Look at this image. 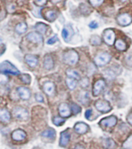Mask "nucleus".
Here are the masks:
<instances>
[{"instance_id":"nucleus-24","label":"nucleus","mask_w":132,"mask_h":149,"mask_svg":"<svg viewBox=\"0 0 132 149\" xmlns=\"http://www.w3.org/2000/svg\"><path fill=\"white\" fill-rule=\"evenodd\" d=\"M27 24L22 22L18 24L16 27V31L17 32L18 34H23L27 31Z\"/></svg>"},{"instance_id":"nucleus-46","label":"nucleus","mask_w":132,"mask_h":149,"mask_svg":"<svg viewBox=\"0 0 132 149\" xmlns=\"http://www.w3.org/2000/svg\"><path fill=\"white\" fill-rule=\"evenodd\" d=\"M51 2H52V3L56 4V3H58L59 2H61V0H51Z\"/></svg>"},{"instance_id":"nucleus-26","label":"nucleus","mask_w":132,"mask_h":149,"mask_svg":"<svg viewBox=\"0 0 132 149\" xmlns=\"http://www.w3.org/2000/svg\"><path fill=\"white\" fill-rule=\"evenodd\" d=\"M66 73L69 77H72V78L76 79V80H79L80 79V75L79 73L77 72V71L74 70H71V69H69L68 70L66 71Z\"/></svg>"},{"instance_id":"nucleus-47","label":"nucleus","mask_w":132,"mask_h":149,"mask_svg":"<svg viewBox=\"0 0 132 149\" xmlns=\"http://www.w3.org/2000/svg\"><path fill=\"white\" fill-rule=\"evenodd\" d=\"M120 2H122V3H124V2H126L127 0H120Z\"/></svg>"},{"instance_id":"nucleus-16","label":"nucleus","mask_w":132,"mask_h":149,"mask_svg":"<svg viewBox=\"0 0 132 149\" xmlns=\"http://www.w3.org/2000/svg\"><path fill=\"white\" fill-rule=\"evenodd\" d=\"M74 129L76 130V132L79 134H86L87 131H88V125L86 124L85 123H77L76 125H75V127Z\"/></svg>"},{"instance_id":"nucleus-25","label":"nucleus","mask_w":132,"mask_h":149,"mask_svg":"<svg viewBox=\"0 0 132 149\" xmlns=\"http://www.w3.org/2000/svg\"><path fill=\"white\" fill-rule=\"evenodd\" d=\"M115 47L119 51H125L127 49V45L123 40L118 39L115 43Z\"/></svg>"},{"instance_id":"nucleus-34","label":"nucleus","mask_w":132,"mask_h":149,"mask_svg":"<svg viewBox=\"0 0 132 149\" xmlns=\"http://www.w3.org/2000/svg\"><path fill=\"white\" fill-rule=\"evenodd\" d=\"M71 106H72V113H73L74 114H78V113H79L81 111H82V109H81L78 105H76V104L72 103Z\"/></svg>"},{"instance_id":"nucleus-6","label":"nucleus","mask_w":132,"mask_h":149,"mask_svg":"<svg viewBox=\"0 0 132 149\" xmlns=\"http://www.w3.org/2000/svg\"><path fill=\"white\" fill-rule=\"evenodd\" d=\"M103 40L109 45H113L114 44L115 33L112 29L106 30L103 34Z\"/></svg>"},{"instance_id":"nucleus-11","label":"nucleus","mask_w":132,"mask_h":149,"mask_svg":"<svg viewBox=\"0 0 132 149\" xmlns=\"http://www.w3.org/2000/svg\"><path fill=\"white\" fill-rule=\"evenodd\" d=\"M59 114L61 117H69L71 115V110L69 105L66 103H61L58 108Z\"/></svg>"},{"instance_id":"nucleus-3","label":"nucleus","mask_w":132,"mask_h":149,"mask_svg":"<svg viewBox=\"0 0 132 149\" xmlns=\"http://www.w3.org/2000/svg\"><path fill=\"white\" fill-rule=\"evenodd\" d=\"M111 59V56L107 52H101L95 57V63L99 66H103L109 63Z\"/></svg>"},{"instance_id":"nucleus-1","label":"nucleus","mask_w":132,"mask_h":149,"mask_svg":"<svg viewBox=\"0 0 132 149\" xmlns=\"http://www.w3.org/2000/svg\"><path fill=\"white\" fill-rule=\"evenodd\" d=\"M63 61L68 65H75L78 61V55L74 50H69L63 54Z\"/></svg>"},{"instance_id":"nucleus-13","label":"nucleus","mask_w":132,"mask_h":149,"mask_svg":"<svg viewBox=\"0 0 132 149\" xmlns=\"http://www.w3.org/2000/svg\"><path fill=\"white\" fill-rule=\"evenodd\" d=\"M73 29L72 28L71 26H65V27L62 29V31H61L62 38H63L64 40H65V42H68L69 40H70V38H71L72 36L73 35Z\"/></svg>"},{"instance_id":"nucleus-5","label":"nucleus","mask_w":132,"mask_h":149,"mask_svg":"<svg viewBox=\"0 0 132 149\" xmlns=\"http://www.w3.org/2000/svg\"><path fill=\"white\" fill-rule=\"evenodd\" d=\"M95 107L98 111L102 112V113H108L111 110V106H110V103L107 101L98 100L95 103Z\"/></svg>"},{"instance_id":"nucleus-30","label":"nucleus","mask_w":132,"mask_h":149,"mask_svg":"<svg viewBox=\"0 0 132 149\" xmlns=\"http://www.w3.org/2000/svg\"><path fill=\"white\" fill-rule=\"evenodd\" d=\"M20 80L26 84H30V82H31V77L30 76L29 74L27 73H23L20 76Z\"/></svg>"},{"instance_id":"nucleus-39","label":"nucleus","mask_w":132,"mask_h":149,"mask_svg":"<svg viewBox=\"0 0 132 149\" xmlns=\"http://www.w3.org/2000/svg\"><path fill=\"white\" fill-rule=\"evenodd\" d=\"M57 41H58V37H57V35H54V37H52V38H51L50 39L47 40V43L48 45H53L54 43H55Z\"/></svg>"},{"instance_id":"nucleus-37","label":"nucleus","mask_w":132,"mask_h":149,"mask_svg":"<svg viewBox=\"0 0 132 149\" xmlns=\"http://www.w3.org/2000/svg\"><path fill=\"white\" fill-rule=\"evenodd\" d=\"M89 3L93 6H100L103 3V0H89Z\"/></svg>"},{"instance_id":"nucleus-7","label":"nucleus","mask_w":132,"mask_h":149,"mask_svg":"<svg viewBox=\"0 0 132 149\" xmlns=\"http://www.w3.org/2000/svg\"><path fill=\"white\" fill-rule=\"evenodd\" d=\"M106 87V82L104 80L100 79V80H98L94 84L93 90V94L94 96H98L100 94Z\"/></svg>"},{"instance_id":"nucleus-43","label":"nucleus","mask_w":132,"mask_h":149,"mask_svg":"<svg viewBox=\"0 0 132 149\" xmlns=\"http://www.w3.org/2000/svg\"><path fill=\"white\" fill-rule=\"evenodd\" d=\"M91 115H92V109H89L88 110H86V114H85V116H86V119L90 120Z\"/></svg>"},{"instance_id":"nucleus-38","label":"nucleus","mask_w":132,"mask_h":149,"mask_svg":"<svg viewBox=\"0 0 132 149\" xmlns=\"http://www.w3.org/2000/svg\"><path fill=\"white\" fill-rule=\"evenodd\" d=\"M81 87H82L83 88H86L89 86V80L88 78H82L80 81Z\"/></svg>"},{"instance_id":"nucleus-45","label":"nucleus","mask_w":132,"mask_h":149,"mask_svg":"<svg viewBox=\"0 0 132 149\" xmlns=\"http://www.w3.org/2000/svg\"><path fill=\"white\" fill-rule=\"evenodd\" d=\"M127 122L129 123V124H131L132 126V113H130L129 115L127 116Z\"/></svg>"},{"instance_id":"nucleus-33","label":"nucleus","mask_w":132,"mask_h":149,"mask_svg":"<svg viewBox=\"0 0 132 149\" xmlns=\"http://www.w3.org/2000/svg\"><path fill=\"white\" fill-rule=\"evenodd\" d=\"M64 123H65V120H64L63 118L58 117V116H56V117H54V119H53V123H54V125L58 126V127L61 126V125L63 124Z\"/></svg>"},{"instance_id":"nucleus-18","label":"nucleus","mask_w":132,"mask_h":149,"mask_svg":"<svg viewBox=\"0 0 132 149\" xmlns=\"http://www.w3.org/2000/svg\"><path fill=\"white\" fill-rule=\"evenodd\" d=\"M44 17L47 20L52 22L54 20H56V18L58 17V12L54 10H47L44 13Z\"/></svg>"},{"instance_id":"nucleus-23","label":"nucleus","mask_w":132,"mask_h":149,"mask_svg":"<svg viewBox=\"0 0 132 149\" xmlns=\"http://www.w3.org/2000/svg\"><path fill=\"white\" fill-rule=\"evenodd\" d=\"M78 101L82 104H83V105H86L87 103L89 102V92H87V91H82L79 96H78Z\"/></svg>"},{"instance_id":"nucleus-31","label":"nucleus","mask_w":132,"mask_h":149,"mask_svg":"<svg viewBox=\"0 0 132 149\" xmlns=\"http://www.w3.org/2000/svg\"><path fill=\"white\" fill-rule=\"evenodd\" d=\"M124 148H132V134L123 144Z\"/></svg>"},{"instance_id":"nucleus-10","label":"nucleus","mask_w":132,"mask_h":149,"mask_svg":"<svg viewBox=\"0 0 132 149\" xmlns=\"http://www.w3.org/2000/svg\"><path fill=\"white\" fill-rule=\"evenodd\" d=\"M27 38L28 41L33 42V43H37V44H41L43 42V38L41 34L37 32H31L27 35Z\"/></svg>"},{"instance_id":"nucleus-48","label":"nucleus","mask_w":132,"mask_h":149,"mask_svg":"<svg viewBox=\"0 0 132 149\" xmlns=\"http://www.w3.org/2000/svg\"><path fill=\"white\" fill-rule=\"evenodd\" d=\"M131 2H132V0H131Z\"/></svg>"},{"instance_id":"nucleus-40","label":"nucleus","mask_w":132,"mask_h":149,"mask_svg":"<svg viewBox=\"0 0 132 149\" xmlns=\"http://www.w3.org/2000/svg\"><path fill=\"white\" fill-rule=\"evenodd\" d=\"M4 49H5V45H4V43H3L2 38L0 37V54L4 52Z\"/></svg>"},{"instance_id":"nucleus-12","label":"nucleus","mask_w":132,"mask_h":149,"mask_svg":"<svg viewBox=\"0 0 132 149\" xmlns=\"http://www.w3.org/2000/svg\"><path fill=\"white\" fill-rule=\"evenodd\" d=\"M27 137V134L25 131L23 130H16L12 134V138L16 141H21L23 140H24Z\"/></svg>"},{"instance_id":"nucleus-20","label":"nucleus","mask_w":132,"mask_h":149,"mask_svg":"<svg viewBox=\"0 0 132 149\" xmlns=\"http://www.w3.org/2000/svg\"><path fill=\"white\" fill-rule=\"evenodd\" d=\"M44 68L50 70L54 67V60L52 59V57L49 55H47L46 56L44 57Z\"/></svg>"},{"instance_id":"nucleus-15","label":"nucleus","mask_w":132,"mask_h":149,"mask_svg":"<svg viewBox=\"0 0 132 149\" xmlns=\"http://www.w3.org/2000/svg\"><path fill=\"white\" fill-rule=\"evenodd\" d=\"M17 92L20 98L23 100H27L30 98V91L28 88L25 87H19L17 88Z\"/></svg>"},{"instance_id":"nucleus-32","label":"nucleus","mask_w":132,"mask_h":149,"mask_svg":"<svg viewBox=\"0 0 132 149\" xmlns=\"http://www.w3.org/2000/svg\"><path fill=\"white\" fill-rule=\"evenodd\" d=\"M80 10L81 12L83 14H89L91 12V10L89 9V7L86 4H84V3L80 5Z\"/></svg>"},{"instance_id":"nucleus-27","label":"nucleus","mask_w":132,"mask_h":149,"mask_svg":"<svg viewBox=\"0 0 132 149\" xmlns=\"http://www.w3.org/2000/svg\"><path fill=\"white\" fill-rule=\"evenodd\" d=\"M77 80L74 78H72V77H69V78L66 79V84H67V86L68 88L70 89V90H74L76 88V85H77V82H76Z\"/></svg>"},{"instance_id":"nucleus-14","label":"nucleus","mask_w":132,"mask_h":149,"mask_svg":"<svg viewBox=\"0 0 132 149\" xmlns=\"http://www.w3.org/2000/svg\"><path fill=\"white\" fill-rule=\"evenodd\" d=\"M25 62L30 67H35L37 65L38 59H37V57L36 56H34V55L28 54V55L25 56Z\"/></svg>"},{"instance_id":"nucleus-19","label":"nucleus","mask_w":132,"mask_h":149,"mask_svg":"<svg viewBox=\"0 0 132 149\" xmlns=\"http://www.w3.org/2000/svg\"><path fill=\"white\" fill-rule=\"evenodd\" d=\"M44 92L46 93L47 95H52L53 93L54 92V89H55V86H54V83L52 82H46L44 84Z\"/></svg>"},{"instance_id":"nucleus-35","label":"nucleus","mask_w":132,"mask_h":149,"mask_svg":"<svg viewBox=\"0 0 132 149\" xmlns=\"http://www.w3.org/2000/svg\"><path fill=\"white\" fill-rule=\"evenodd\" d=\"M9 81V77L4 73H0V84H6Z\"/></svg>"},{"instance_id":"nucleus-2","label":"nucleus","mask_w":132,"mask_h":149,"mask_svg":"<svg viewBox=\"0 0 132 149\" xmlns=\"http://www.w3.org/2000/svg\"><path fill=\"white\" fill-rule=\"evenodd\" d=\"M0 72L6 73H10L12 75H19L20 72L17 68L9 61H4L0 63Z\"/></svg>"},{"instance_id":"nucleus-36","label":"nucleus","mask_w":132,"mask_h":149,"mask_svg":"<svg viewBox=\"0 0 132 149\" xmlns=\"http://www.w3.org/2000/svg\"><path fill=\"white\" fill-rule=\"evenodd\" d=\"M104 144H105V146L107 148H112L115 147V142L112 139H110V138L106 140Z\"/></svg>"},{"instance_id":"nucleus-4","label":"nucleus","mask_w":132,"mask_h":149,"mask_svg":"<svg viewBox=\"0 0 132 149\" xmlns=\"http://www.w3.org/2000/svg\"><path fill=\"white\" fill-rule=\"evenodd\" d=\"M12 114L15 118L20 120H27L29 117V113L27 110L22 107L15 108L12 111Z\"/></svg>"},{"instance_id":"nucleus-8","label":"nucleus","mask_w":132,"mask_h":149,"mask_svg":"<svg viewBox=\"0 0 132 149\" xmlns=\"http://www.w3.org/2000/svg\"><path fill=\"white\" fill-rule=\"evenodd\" d=\"M118 122V119L114 116H110L107 118H104L100 122V124L103 127H114L115 125L117 124Z\"/></svg>"},{"instance_id":"nucleus-9","label":"nucleus","mask_w":132,"mask_h":149,"mask_svg":"<svg viewBox=\"0 0 132 149\" xmlns=\"http://www.w3.org/2000/svg\"><path fill=\"white\" fill-rule=\"evenodd\" d=\"M117 20L119 24L123 27H125V26L129 25L132 22V17L127 13H122L118 16Z\"/></svg>"},{"instance_id":"nucleus-44","label":"nucleus","mask_w":132,"mask_h":149,"mask_svg":"<svg viewBox=\"0 0 132 149\" xmlns=\"http://www.w3.org/2000/svg\"><path fill=\"white\" fill-rule=\"evenodd\" d=\"M35 98H36L37 102H44V98L41 96V95H40V94H37L36 96H35Z\"/></svg>"},{"instance_id":"nucleus-41","label":"nucleus","mask_w":132,"mask_h":149,"mask_svg":"<svg viewBox=\"0 0 132 149\" xmlns=\"http://www.w3.org/2000/svg\"><path fill=\"white\" fill-rule=\"evenodd\" d=\"M34 2L37 6H44V4H46L47 0H34Z\"/></svg>"},{"instance_id":"nucleus-42","label":"nucleus","mask_w":132,"mask_h":149,"mask_svg":"<svg viewBox=\"0 0 132 149\" xmlns=\"http://www.w3.org/2000/svg\"><path fill=\"white\" fill-rule=\"evenodd\" d=\"M89 27L90 28H93V29H96L98 27V24L96 21H91L89 24Z\"/></svg>"},{"instance_id":"nucleus-28","label":"nucleus","mask_w":132,"mask_h":149,"mask_svg":"<svg viewBox=\"0 0 132 149\" xmlns=\"http://www.w3.org/2000/svg\"><path fill=\"white\" fill-rule=\"evenodd\" d=\"M36 30L41 34H45L47 29V25L44 23H38L36 24Z\"/></svg>"},{"instance_id":"nucleus-21","label":"nucleus","mask_w":132,"mask_h":149,"mask_svg":"<svg viewBox=\"0 0 132 149\" xmlns=\"http://www.w3.org/2000/svg\"><path fill=\"white\" fill-rule=\"evenodd\" d=\"M10 120V114L9 111L6 109H0V121L4 123L9 122Z\"/></svg>"},{"instance_id":"nucleus-22","label":"nucleus","mask_w":132,"mask_h":149,"mask_svg":"<svg viewBox=\"0 0 132 149\" xmlns=\"http://www.w3.org/2000/svg\"><path fill=\"white\" fill-rule=\"evenodd\" d=\"M41 136L44 137H46V138H48V139L54 140L56 137V133H55V130L54 129L49 128V129L44 130V132L42 133Z\"/></svg>"},{"instance_id":"nucleus-17","label":"nucleus","mask_w":132,"mask_h":149,"mask_svg":"<svg viewBox=\"0 0 132 149\" xmlns=\"http://www.w3.org/2000/svg\"><path fill=\"white\" fill-rule=\"evenodd\" d=\"M69 140H70V134H69L67 130L63 131V132L61 134V136H60V141H59L60 146H67L68 144H69Z\"/></svg>"},{"instance_id":"nucleus-29","label":"nucleus","mask_w":132,"mask_h":149,"mask_svg":"<svg viewBox=\"0 0 132 149\" xmlns=\"http://www.w3.org/2000/svg\"><path fill=\"white\" fill-rule=\"evenodd\" d=\"M89 42L92 45H100L101 44L100 37L98 35H93L91 37Z\"/></svg>"}]
</instances>
